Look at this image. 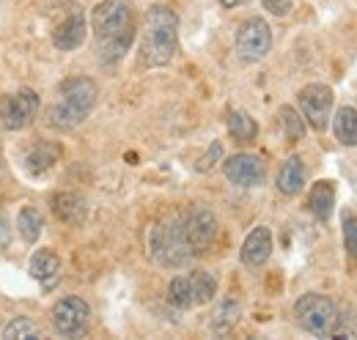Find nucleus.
I'll return each instance as SVG.
<instances>
[{
  "instance_id": "0eeeda50",
  "label": "nucleus",
  "mask_w": 357,
  "mask_h": 340,
  "mask_svg": "<svg viewBox=\"0 0 357 340\" xmlns=\"http://www.w3.org/2000/svg\"><path fill=\"white\" fill-rule=\"evenodd\" d=\"M297 105H300V116L305 118V124L316 132H324L333 118V88L321 83L305 85L297 93Z\"/></svg>"
},
{
  "instance_id": "4468645a",
  "label": "nucleus",
  "mask_w": 357,
  "mask_h": 340,
  "mask_svg": "<svg viewBox=\"0 0 357 340\" xmlns=\"http://www.w3.org/2000/svg\"><path fill=\"white\" fill-rule=\"evenodd\" d=\"M28 269H31V277H36L45 291L55 288L58 280H61V258L52 250H47V247H42V250H36V253L31 255Z\"/></svg>"
},
{
  "instance_id": "20e7f679",
  "label": "nucleus",
  "mask_w": 357,
  "mask_h": 340,
  "mask_svg": "<svg viewBox=\"0 0 357 340\" xmlns=\"http://www.w3.org/2000/svg\"><path fill=\"white\" fill-rule=\"evenodd\" d=\"M149 253L165 269H184L192 263L195 253L187 245V236L181 228V214H171V217L160 219L149 231Z\"/></svg>"
},
{
  "instance_id": "bb28decb",
  "label": "nucleus",
  "mask_w": 357,
  "mask_h": 340,
  "mask_svg": "<svg viewBox=\"0 0 357 340\" xmlns=\"http://www.w3.org/2000/svg\"><path fill=\"white\" fill-rule=\"evenodd\" d=\"M344 247L352 261H357V217L355 214H344Z\"/></svg>"
},
{
  "instance_id": "6e6552de",
  "label": "nucleus",
  "mask_w": 357,
  "mask_h": 340,
  "mask_svg": "<svg viewBox=\"0 0 357 340\" xmlns=\"http://www.w3.org/2000/svg\"><path fill=\"white\" fill-rule=\"evenodd\" d=\"M39 93L31 91V88H22L11 96H3L0 99V124L11 132H20V129H28L33 124L36 113H39Z\"/></svg>"
},
{
  "instance_id": "39448f33",
  "label": "nucleus",
  "mask_w": 357,
  "mask_h": 340,
  "mask_svg": "<svg viewBox=\"0 0 357 340\" xmlns=\"http://www.w3.org/2000/svg\"><path fill=\"white\" fill-rule=\"evenodd\" d=\"M338 313V304L324 294H303L294 302V321L313 338H333Z\"/></svg>"
},
{
  "instance_id": "c756f323",
  "label": "nucleus",
  "mask_w": 357,
  "mask_h": 340,
  "mask_svg": "<svg viewBox=\"0 0 357 340\" xmlns=\"http://www.w3.org/2000/svg\"><path fill=\"white\" fill-rule=\"evenodd\" d=\"M8 239H11V228H8V219L0 214V250H6Z\"/></svg>"
},
{
  "instance_id": "412c9836",
  "label": "nucleus",
  "mask_w": 357,
  "mask_h": 340,
  "mask_svg": "<svg viewBox=\"0 0 357 340\" xmlns=\"http://www.w3.org/2000/svg\"><path fill=\"white\" fill-rule=\"evenodd\" d=\"M333 132H335V140L341 146H357V110L355 107H341L335 116H333Z\"/></svg>"
},
{
  "instance_id": "2eb2a0df",
  "label": "nucleus",
  "mask_w": 357,
  "mask_h": 340,
  "mask_svg": "<svg viewBox=\"0 0 357 340\" xmlns=\"http://www.w3.org/2000/svg\"><path fill=\"white\" fill-rule=\"evenodd\" d=\"M305 176H308V170L303 165V160H300L297 154H291V157L280 165V170H278V190H280L286 198H294V195L303 192Z\"/></svg>"
},
{
  "instance_id": "423d86ee",
  "label": "nucleus",
  "mask_w": 357,
  "mask_h": 340,
  "mask_svg": "<svg viewBox=\"0 0 357 340\" xmlns=\"http://www.w3.org/2000/svg\"><path fill=\"white\" fill-rule=\"evenodd\" d=\"M236 55L245 63H259L264 61L272 49V31H269L267 20L261 17H250L236 28Z\"/></svg>"
},
{
  "instance_id": "7ed1b4c3",
  "label": "nucleus",
  "mask_w": 357,
  "mask_h": 340,
  "mask_svg": "<svg viewBox=\"0 0 357 340\" xmlns=\"http://www.w3.org/2000/svg\"><path fill=\"white\" fill-rule=\"evenodd\" d=\"M61 102L47 107V124L52 129L69 132L80 127L99 99V88L91 77H69L61 83Z\"/></svg>"
},
{
  "instance_id": "a878e982",
  "label": "nucleus",
  "mask_w": 357,
  "mask_h": 340,
  "mask_svg": "<svg viewBox=\"0 0 357 340\" xmlns=\"http://www.w3.org/2000/svg\"><path fill=\"white\" fill-rule=\"evenodd\" d=\"M3 338H8V340L42 338V332H39V327H36V324H33L31 318L20 316V318H14L11 324H6V330H3Z\"/></svg>"
},
{
  "instance_id": "cd10ccee",
  "label": "nucleus",
  "mask_w": 357,
  "mask_h": 340,
  "mask_svg": "<svg viewBox=\"0 0 357 340\" xmlns=\"http://www.w3.org/2000/svg\"><path fill=\"white\" fill-rule=\"evenodd\" d=\"M220 160H223V143H220V140H215V143L209 146V151H206V154L198 160L195 170H198V173H209V170L215 168Z\"/></svg>"
},
{
  "instance_id": "9d476101",
  "label": "nucleus",
  "mask_w": 357,
  "mask_h": 340,
  "mask_svg": "<svg viewBox=\"0 0 357 340\" xmlns=\"http://www.w3.org/2000/svg\"><path fill=\"white\" fill-rule=\"evenodd\" d=\"M89 316L91 310L89 304H86V299L63 297L61 302H55V307H52V327L63 338H77V335L86 332Z\"/></svg>"
},
{
  "instance_id": "f8f14e48",
  "label": "nucleus",
  "mask_w": 357,
  "mask_h": 340,
  "mask_svg": "<svg viewBox=\"0 0 357 340\" xmlns=\"http://www.w3.org/2000/svg\"><path fill=\"white\" fill-rule=\"evenodd\" d=\"M86 14L80 11V6L77 8H72L58 25H55V31H52V44L58 47V49H63V52H72V49H77L80 44L86 42Z\"/></svg>"
},
{
  "instance_id": "b1692460",
  "label": "nucleus",
  "mask_w": 357,
  "mask_h": 340,
  "mask_svg": "<svg viewBox=\"0 0 357 340\" xmlns=\"http://www.w3.org/2000/svg\"><path fill=\"white\" fill-rule=\"evenodd\" d=\"M168 302L178 310H190L195 307V294H192V283L190 277H174L168 283Z\"/></svg>"
},
{
  "instance_id": "aec40b11",
  "label": "nucleus",
  "mask_w": 357,
  "mask_h": 340,
  "mask_svg": "<svg viewBox=\"0 0 357 340\" xmlns=\"http://www.w3.org/2000/svg\"><path fill=\"white\" fill-rule=\"evenodd\" d=\"M239 316H242V304H239V299H234V297L223 299V302L218 304L212 321H209V330H212L215 335H225V332L234 330V324L239 321Z\"/></svg>"
},
{
  "instance_id": "6ab92c4d",
  "label": "nucleus",
  "mask_w": 357,
  "mask_h": 340,
  "mask_svg": "<svg viewBox=\"0 0 357 340\" xmlns=\"http://www.w3.org/2000/svg\"><path fill=\"white\" fill-rule=\"evenodd\" d=\"M225 124H228V134H231L236 143H253L256 134H259V124H256L245 110H236V107L228 110Z\"/></svg>"
},
{
  "instance_id": "9b49d317",
  "label": "nucleus",
  "mask_w": 357,
  "mask_h": 340,
  "mask_svg": "<svg viewBox=\"0 0 357 340\" xmlns=\"http://www.w3.org/2000/svg\"><path fill=\"white\" fill-rule=\"evenodd\" d=\"M223 173L236 187H259L267 176V165L256 154H234L223 162Z\"/></svg>"
},
{
  "instance_id": "ddd939ff",
  "label": "nucleus",
  "mask_w": 357,
  "mask_h": 340,
  "mask_svg": "<svg viewBox=\"0 0 357 340\" xmlns=\"http://www.w3.org/2000/svg\"><path fill=\"white\" fill-rule=\"evenodd\" d=\"M239 255H242V263L248 269H261L267 263L269 255H272V231H269L267 225H259V228H253L248 233Z\"/></svg>"
},
{
  "instance_id": "a211bd4d",
  "label": "nucleus",
  "mask_w": 357,
  "mask_h": 340,
  "mask_svg": "<svg viewBox=\"0 0 357 340\" xmlns=\"http://www.w3.org/2000/svg\"><path fill=\"white\" fill-rule=\"evenodd\" d=\"M58 154H61V148L55 146V143H36V146H31L28 148V154H25V168L28 173H33V176H39V173H45L55 165V160H58Z\"/></svg>"
},
{
  "instance_id": "5701e85b",
  "label": "nucleus",
  "mask_w": 357,
  "mask_h": 340,
  "mask_svg": "<svg viewBox=\"0 0 357 340\" xmlns=\"http://www.w3.org/2000/svg\"><path fill=\"white\" fill-rule=\"evenodd\" d=\"M190 283H192V294H195V304H206L212 302L218 294V277L206 269H195L190 275Z\"/></svg>"
},
{
  "instance_id": "7c9ffc66",
  "label": "nucleus",
  "mask_w": 357,
  "mask_h": 340,
  "mask_svg": "<svg viewBox=\"0 0 357 340\" xmlns=\"http://www.w3.org/2000/svg\"><path fill=\"white\" fill-rule=\"evenodd\" d=\"M220 3H223L225 8H236V6H245L248 0H220Z\"/></svg>"
},
{
  "instance_id": "393cba45",
  "label": "nucleus",
  "mask_w": 357,
  "mask_h": 340,
  "mask_svg": "<svg viewBox=\"0 0 357 340\" xmlns=\"http://www.w3.org/2000/svg\"><path fill=\"white\" fill-rule=\"evenodd\" d=\"M280 124H283L289 143H297V140L305 137V118L294 107H280Z\"/></svg>"
},
{
  "instance_id": "dca6fc26",
  "label": "nucleus",
  "mask_w": 357,
  "mask_h": 340,
  "mask_svg": "<svg viewBox=\"0 0 357 340\" xmlns=\"http://www.w3.org/2000/svg\"><path fill=\"white\" fill-rule=\"evenodd\" d=\"M52 212L66 225H80L89 214V206H86V198L77 192H58L52 198Z\"/></svg>"
},
{
  "instance_id": "4be33fe9",
  "label": "nucleus",
  "mask_w": 357,
  "mask_h": 340,
  "mask_svg": "<svg viewBox=\"0 0 357 340\" xmlns=\"http://www.w3.org/2000/svg\"><path fill=\"white\" fill-rule=\"evenodd\" d=\"M42 228H45V217H42L39 209H33V206L20 209V214H17V231H20V236H22L28 245L39 242Z\"/></svg>"
},
{
  "instance_id": "1a4fd4ad",
  "label": "nucleus",
  "mask_w": 357,
  "mask_h": 340,
  "mask_svg": "<svg viewBox=\"0 0 357 340\" xmlns=\"http://www.w3.org/2000/svg\"><path fill=\"white\" fill-rule=\"evenodd\" d=\"M181 228L195 255L206 253L218 239V217L209 209H190L187 214H181Z\"/></svg>"
},
{
  "instance_id": "f257e3e1",
  "label": "nucleus",
  "mask_w": 357,
  "mask_h": 340,
  "mask_svg": "<svg viewBox=\"0 0 357 340\" xmlns=\"http://www.w3.org/2000/svg\"><path fill=\"white\" fill-rule=\"evenodd\" d=\"M91 31L96 39L99 63H119L135 39L132 6L127 0H102L91 14Z\"/></svg>"
},
{
  "instance_id": "c85d7f7f",
  "label": "nucleus",
  "mask_w": 357,
  "mask_h": 340,
  "mask_svg": "<svg viewBox=\"0 0 357 340\" xmlns=\"http://www.w3.org/2000/svg\"><path fill=\"white\" fill-rule=\"evenodd\" d=\"M261 3H264V8H267L269 14H275V17H286L294 8V0H261Z\"/></svg>"
},
{
  "instance_id": "2f4dec72",
  "label": "nucleus",
  "mask_w": 357,
  "mask_h": 340,
  "mask_svg": "<svg viewBox=\"0 0 357 340\" xmlns=\"http://www.w3.org/2000/svg\"><path fill=\"white\" fill-rule=\"evenodd\" d=\"M0 170H3V160H0Z\"/></svg>"
},
{
  "instance_id": "f03ea898",
  "label": "nucleus",
  "mask_w": 357,
  "mask_h": 340,
  "mask_svg": "<svg viewBox=\"0 0 357 340\" xmlns=\"http://www.w3.org/2000/svg\"><path fill=\"white\" fill-rule=\"evenodd\" d=\"M178 49V17L168 6H151L143 17L140 66L160 69L174 61Z\"/></svg>"
},
{
  "instance_id": "f3484780",
  "label": "nucleus",
  "mask_w": 357,
  "mask_h": 340,
  "mask_svg": "<svg viewBox=\"0 0 357 340\" xmlns=\"http://www.w3.org/2000/svg\"><path fill=\"white\" fill-rule=\"evenodd\" d=\"M333 206H335V187H333V181H316L311 190V195H308V209L316 219H330V214H333Z\"/></svg>"
}]
</instances>
